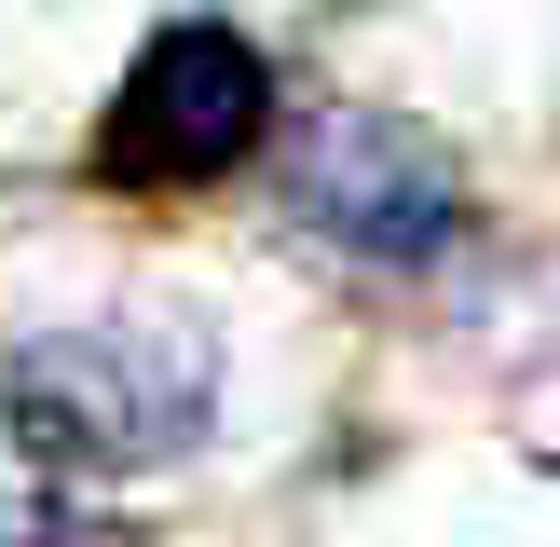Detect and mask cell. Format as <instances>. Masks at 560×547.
<instances>
[{
    "instance_id": "277c9868",
    "label": "cell",
    "mask_w": 560,
    "mask_h": 547,
    "mask_svg": "<svg viewBox=\"0 0 560 547\" xmlns=\"http://www.w3.org/2000/svg\"><path fill=\"white\" fill-rule=\"evenodd\" d=\"M0 547H109L96 479H82L69 452H42L14 410H0Z\"/></svg>"
},
{
    "instance_id": "3957f363",
    "label": "cell",
    "mask_w": 560,
    "mask_h": 547,
    "mask_svg": "<svg viewBox=\"0 0 560 547\" xmlns=\"http://www.w3.org/2000/svg\"><path fill=\"white\" fill-rule=\"evenodd\" d=\"M273 137H288L273 124V55L246 42V27H219V14H178V27L137 42L124 82H109L96 178H124V191H206V178H233V164H260Z\"/></svg>"
},
{
    "instance_id": "6da1fadb",
    "label": "cell",
    "mask_w": 560,
    "mask_h": 547,
    "mask_svg": "<svg viewBox=\"0 0 560 547\" xmlns=\"http://www.w3.org/2000/svg\"><path fill=\"white\" fill-rule=\"evenodd\" d=\"M0 410L42 452L96 465H164L219 424V342L191 315H55L0 328Z\"/></svg>"
},
{
    "instance_id": "7a4b0ae2",
    "label": "cell",
    "mask_w": 560,
    "mask_h": 547,
    "mask_svg": "<svg viewBox=\"0 0 560 547\" xmlns=\"http://www.w3.org/2000/svg\"><path fill=\"white\" fill-rule=\"evenodd\" d=\"M273 191L288 219L328 246V260H370V274H424L438 246L465 233V164L438 151L410 109H370V96H328L273 137Z\"/></svg>"
}]
</instances>
